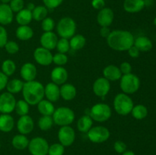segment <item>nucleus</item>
Listing matches in <instances>:
<instances>
[{
    "label": "nucleus",
    "instance_id": "nucleus-1",
    "mask_svg": "<svg viewBox=\"0 0 156 155\" xmlns=\"http://www.w3.org/2000/svg\"><path fill=\"white\" fill-rule=\"evenodd\" d=\"M133 35L131 32L123 30L111 31L107 37V43L109 47L115 51H127L134 44Z\"/></svg>",
    "mask_w": 156,
    "mask_h": 155
},
{
    "label": "nucleus",
    "instance_id": "nucleus-2",
    "mask_svg": "<svg viewBox=\"0 0 156 155\" xmlns=\"http://www.w3.org/2000/svg\"><path fill=\"white\" fill-rule=\"evenodd\" d=\"M24 100L29 105H37L44 97V86L37 81H27L22 89Z\"/></svg>",
    "mask_w": 156,
    "mask_h": 155
},
{
    "label": "nucleus",
    "instance_id": "nucleus-3",
    "mask_svg": "<svg viewBox=\"0 0 156 155\" xmlns=\"http://www.w3.org/2000/svg\"><path fill=\"white\" fill-rule=\"evenodd\" d=\"M134 104L132 98L128 94L120 93L117 94L114 100V110L120 115H127L132 111Z\"/></svg>",
    "mask_w": 156,
    "mask_h": 155
},
{
    "label": "nucleus",
    "instance_id": "nucleus-4",
    "mask_svg": "<svg viewBox=\"0 0 156 155\" xmlns=\"http://www.w3.org/2000/svg\"><path fill=\"white\" fill-rule=\"evenodd\" d=\"M53 122L59 126H70L74 122L76 115L74 111L67 106H60L55 109L52 115Z\"/></svg>",
    "mask_w": 156,
    "mask_h": 155
},
{
    "label": "nucleus",
    "instance_id": "nucleus-5",
    "mask_svg": "<svg viewBox=\"0 0 156 155\" xmlns=\"http://www.w3.org/2000/svg\"><path fill=\"white\" fill-rule=\"evenodd\" d=\"M76 23L70 17H64L56 24V32L61 38L70 39L76 34Z\"/></svg>",
    "mask_w": 156,
    "mask_h": 155
},
{
    "label": "nucleus",
    "instance_id": "nucleus-6",
    "mask_svg": "<svg viewBox=\"0 0 156 155\" xmlns=\"http://www.w3.org/2000/svg\"><path fill=\"white\" fill-rule=\"evenodd\" d=\"M120 80V87L123 93L126 94H133L136 92L140 87V80L139 77L133 73L123 74Z\"/></svg>",
    "mask_w": 156,
    "mask_h": 155
},
{
    "label": "nucleus",
    "instance_id": "nucleus-7",
    "mask_svg": "<svg viewBox=\"0 0 156 155\" xmlns=\"http://www.w3.org/2000/svg\"><path fill=\"white\" fill-rule=\"evenodd\" d=\"M112 110L110 106L106 103H100L94 104L90 109L89 115L93 120L98 122H106L111 118Z\"/></svg>",
    "mask_w": 156,
    "mask_h": 155
},
{
    "label": "nucleus",
    "instance_id": "nucleus-8",
    "mask_svg": "<svg viewBox=\"0 0 156 155\" xmlns=\"http://www.w3.org/2000/svg\"><path fill=\"white\" fill-rule=\"evenodd\" d=\"M49 144L45 138L42 137H35L29 141L28 150L31 155H47Z\"/></svg>",
    "mask_w": 156,
    "mask_h": 155
},
{
    "label": "nucleus",
    "instance_id": "nucleus-9",
    "mask_svg": "<svg viewBox=\"0 0 156 155\" xmlns=\"http://www.w3.org/2000/svg\"><path fill=\"white\" fill-rule=\"evenodd\" d=\"M88 138L93 143H103L108 141L111 135L109 129L105 126H98L91 127L87 132Z\"/></svg>",
    "mask_w": 156,
    "mask_h": 155
},
{
    "label": "nucleus",
    "instance_id": "nucleus-10",
    "mask_svg": "<svg viewBox=\"0 0 156 155\" xmlns=\"http://www.w3.org/2000/svg\"><path fill=\"white\" fill-rule=\"evenodd\" d=\"M58 139L64 147H69L73 144L76 139V132L70 126H61L58 131Z\"/></svg>",
    "mask_w": 156,
    "mask_h": 155
},
{
    "label": "nucleus",
    "instance_id": "nucleus-11",
    "mask_svg": "<svg viewBox=\"0 0 156 155\" xmlns=\"http://www.w3.org/2000/svg\"><path fill=\"white\" fill-rule=\"evenodd\" d=\"M16 99L12 94L4 92L0 95V112L2 114H9L15 110Z\"/></svg>",
    "mask_w": 156,
    "mask_h": 155
},
{
    "label": "nucleus",
    "instance_id": "nucleus-12",
    "mask_svg": "<svg viewBox=\"0 0 156 155\" xmlns=\"http://www.w3.org/2000/svg\"><path fill=\"white\" fill-rule=\"evenodd\" d=\"M53 54L50 50L44 47H37L34 52V58L39 65L43 66L50 65L53 62Z\"/></svg>",
    "mask_w": 156,
    "mask_h": 155
},
{
    "label": "nucleus",
    "instance_id": "nucleus-13",
    "mask_svg": "<svg viewBox=\"0 0 156 155\" xmlns=\"http://www.w3.org/2000/svg\"><path fill=\"white\" fill-rule=\"evenodd\" d=\"M93 92L98 97H105L111 90L110 81L105 77H100L94 81L93 84Z\"/></svg>",
    "mask_w": 156,
    "mask_h": 155
},
{
    "label": "nucleus",
    "instance_id": "nucleus-14",
    "mask_svg": "<svg viewBox=\"0 0 156 155\" xmlns=\"http://www.w3.org/2000/svg\"><path fill=\"white\" fill-rule=\"evenodd\" d=\"M34 128V122L31 116L29 115H22L20 116L17 122V129L20 134L22 135H27L30 134Z\"/></svg>",
    "mask_w": 156,
    "mask_h": 155
},
{
    "label": "nucleus",
    "instance_id": "nucleus-15",
    "mask_svg": "<svg viewBox=\"0 0 156 155\" xmlns=\"http://www.w3.org/2000/svg\"><path fill=\"white\" fill-rule=\"evenodd\" d=\"M114 19V13L110 8H104L99 10L97 21L101 27H110Z\"/></svg>",
    "mask_w": 156,
    "mask_h": 155
},
{
    "label": "nucleus",
    "instance_id": "nucleus-16",
    "mask_svg": "<svg viewBox=\"0 0 156 155\" xmlns=\"http://www.w3.org/2000/svg\"><path fill=\"white\" fill-rule=\"evenodd\" d=\"M57 35L53 31L44 32L41 36L40 43L41 44V46L47 50H54L56 46V43L58 42Z\"/></svg>",
    "mask_w": 156,
    "mask_h": 155
},
{
    "label": "nucleus",
    "instance_id": "nucleus-17",
    "mask_svg": "<svg viewBox=\"0 0 156 155\" xmlns=\"http://www.w3.org/2000/svg\"><path fill=\"white\" fill-rule=\"evenodd\" d=\"M68 76V71L64 67L57 66L52 70L50 78H51L52 82L59 86V85L66 83Z\"/></svg>",
    "mask_w": 156,
    "mask_h": 155
},
{
    "label": "nucleus",
    "instance_id": "nucleus-18",
    "mask_svg": "<svg viewBox=\"0 0 156 155\" xmlns=\"http://www.w3.org/2000/svg\"><path fill=\"white\" fill-rule=\"evenodd\" d=\"M37 68L34 64L31 62H26L20 69V75L25 82L35 80L37 77Z\"/></svg>",
    "mask_w": 156,
    "mask_h": 155
},
{
    "label": "nucleus",
    "instance_id": "nucleus-19",
    "mask_svg": "<svg viewBox=\"0 0 156 155\" xmlns=\"http://www.w3.org/2000/svg\"><path fill=\"white\" fill-rule=\"evenodd\" d=\"M44 97L47 100L54 103L56 102L60 97V91L59 85L56 84L53 82H50L44 87Z\"/></svg>",
    "mask_w": 156,
    "mask_h": 155
},
{
    "label": "nucleus",
    "instance_id": "nucleus-20",
    "mask_svg": "<svg viewBox=\"0 0 156 155\" xmlns=\"http://www.w3.org/2000/svg\"><path fill=\"white\" fill-rule=\"evenodd\" d=\"M13 13L9 4H0V24L2 26L10 24L13 21Z\"/></svg>",
    "mask_w": 156,
    "mask_h": 155
},
{
    "label": "nucleus",
    "instance_id": "nucleus-21",
    "mask_svg": "<svg viewBox=\"0 0 156 155\" xmlns=\"http://www.w3.org/2000/svg\"><path fill=\"white\" fill-rule=\"evenodd\" d=\"M123 7L128 13H137L145 8L144 0H124Z\"/></svg>",
    "mask_w": 156,
    "mask_h": 155
},
{
    "label": "nucleus",
    "instance_id": "nucleus-22",
    "mask_svg": "<svg viewBox=\"0 0 156 155\" xmlns=\"http://www.w3.org/2000/svg\"><path fill=\"white\" fill-rule=\"evenodd\" d=\"M103 74L105 78L108 79V81H111L120 80L123 75L120 68L114 65H107L103 70Z\"/></svg>",
    "mask_w": 156,
    "mask_h": 155
},
{
    "label": "nucleus",
    "instance_id": "nucleus-23",
    "mask_svg": "<svg viewBox=\"0 0 156 155\" xmlns=\"http://www.w3.org/2000/svg\"><path fill=\"white\" fill-rule=\"evenodd\" d=\"M59 91H60V97L66 101L73 100L77 94L76 87L72 84L69 83L62 84V86L59 88Z\"/></svg>",
    "mask_w": 156,
    "mask_h": 155
},
{
    "label": "nucleus",
    "instance_id": "nucleus-24",
    "mask_svg": "<svg viewBox=\"0 0 156 155\" xmlns=\"http://www.w3.org/2000/svg\"><path fill=\"white\" fill-rule=\"evenodd\" d=\"M134 46L140 52H149L152 49V40L146 36H140L134 40Z\"/></svg>",
    "mask_w": 156,
    "mask_h": 155
},
{
    "label": "nucleus",
    "instance_id": "nucleus-25",
    "mask_svg": "<svg viewBox=\"0 0 156 155\" xmlns=\"http://www.w3.org/2000/svg\"><path fill=\"white\" fill-rule=\"evenodd\" d=\"M15 126V120L10 114L0 115V131L2 132H11Z\"/></svg>",
    "mask_w": 156,
    "mask_h": 155
},
{
    "label": "nucleus",
    "instance_id": "nucleus-26",
    "mask_svg": "<svg viewBox=\"0 0 156 155\" xmlns=\"http://www.w3.org/2000/svg\"><path fill=\"white\" fill-rule=\"evenodd\" d=\"M15 35H16V37L20 40H29L33 37L34 30L28 25H20L16 29Z\"/></svg>",
    "mask_w": 156,
    "mask_h": 155
},
{
    "label": "nucleus",
    "instance_id": "nucleus-27",
    "mask_svg": "<svg viewBox=\"0 0 156 155\" xmlns=\"http://www.w3.org/2000/svg\"><path fill=\"white\" fill-rule=\"evenodd\" d=\"M37 105L38 112L42 115H52L56 109L53 103L44 99Z\"/></svg>",
    "mask_w": 156,
    "mask_h": 155
},
{
    "label": "nucleus",
    "instance_id": "nucleus-28",
    "mask_svg": "<svg viewBox=\"0 0 156 155\" xmlns=\"http://www.w3.org/2000/svg\"><path fill=\"white\" fill-rule=\"evenodd\" d=\"M93 119L89 115H84L79 119L77 122V129L79 132L87 133L91 129Z\"/></svg>",
    "mask_w": 156,
    "mask_h": 155
},
{
    "label": "nucleus",
    "instance_id": "nucleus-29",
    "mask_svg": "<svg viewBox=\"0 0 156 155\" xmlns=\"http://www.w3.org/2000/svg\"><path fill=\"white\" fill-rule=\"evenodd\" d=\"M15 20L19 25H28L33 20L32 12L27 9H23L17 13Z\"/></svg>",
    "mask_w": 156,
    "mask_h": 155
},
{
    "label": "nucleus",
    "instance_id": "nucleus-30",
    "mask_svg": "<svg viewBox=\"0 0 156 155\" xmlns=\"http://www.w3.org/2000/svg\"><path fill=\"white\" fill-rule=\"evenodd\" d=\"M29 140L25 135L19 134L13 137L12 140V146L18 150H24L28 147Z\"/></svg>",
    "mask_w": 156,
    "mask_h": 155
},
{
    "label": "nucleus",
    "instance_id": "nucleus-31",
    "mask_svg": "<svg viewBox=\"0 0 156 155\" xmlns=\"http://www.w3.org/2000/svg\"><path fill=\"white\" fill-rule=\"evenodd\" d=\"M86 43V39L82 34H75L70 38V49L73 50H82Z\"/></svg>",
    "mask_w": 156,
    "mask_h": 155
},
{
    "label": "nucleus",
    "instance_id": "nucleus-32",
    "mask_svg": "<svg viewBox=\"0 0 156 155\" xmlns=\"http://www.w3.org/2000/svg\"><path fill=\"white\" fill-rule=\"evenodd\" d=\"M24 82L20 79L14 78L12 79L11 81H9L6 85V89H7L8 92L11 93V94H18V93L21 92L23 89V86H24Z\"/></svg>",
    "mask_w": 156,
    "mask_h": 155
},
{
    "label": "nucleus",
    "instance_id": "nucleus-33",
    "mask_svg": "<svg viewBox=\"0 0 156 155\" xmlns=\"http://www.w3.org/2000/svg\"><path fill=\"white\" fill-rule=\"evenodd\" d=\"M136 119L141 120L146 118L148 115V109L146 106L142 104L136 105L133 106L130 112Z\"/></svg>",
    "mask_w": 156,
    "mask_h": 155
},
{
    "label": "nucleus",
    "instance_id": "nucleus-34",
    "mask_svg": "<svg viewBox=\"0 0 156 155\" xmlns=\"http://www.w3.org/2000/svg\"><path fill=\"white\" fill-rule=\"evenodd\" d=\"M48 15V9L44 5H37L32 11V18L37 21H41Z\"/></svg>",
    "mask_w": 156,
    "mask_h": 155
},
{
    "label": "nucleus",
    "instance_id": "nucleus-35",
    "mask_svg": "<svg viewBox=\"0 0 156 155\" xmlns=\"http://www.w3.org/2000/svg\"><path fill=\"white\" fill-rule=\"evenodd\" d=\"M53 119L52 115H42L38 119V127L42 131H47L53 127Z\"/></svg>",
    "mask_w": 156,
    "mask_h": 155
},
{
    "label": "nucleus",
    "instance_id": "nucleus-36",
    "mask_svg": "<svg viewBox=\"0 0 156 155\" xmlns=\"http://www.w3.org/2000/svg\"><path fill=\"white\" fill-rule=\"evenodd\" d=\"M15 71H16V65L11 59H6L2 64V71L8 77L12 75Z\"/></svg>",
    "mask_w": 156,
    "mask_h": 155
},
{
    "label": "nucleus",
    "instance_id": "nucleus-37",
    "mask_svg": "<svg viewBox=\"0 0 156 155\" xmlns=\"http://www.w3.org/2000/svg\"><path fill=\"white\" fill-rule=\"evenodd\" d=\"M29 106L30 105L24 100H19L16 102L15 110L20 116L27 115L29 112Z\"/></svg>",
    "mask_w": 156,
    "mask_h": 155
},
{
    "label": "nucleus",
    "instance_id": "nucleus-38",
    "mask_svg": "<svg viewBox=\"0 0 156 155\" xmlns=\"http://www.w3.org/2000/svg\"><path fill=\"white\" fill-rule=\"evenodd\" d=\"M56 49L57 50L58 53H66L70 50L69 40L66 38H60L58 40V42L56 43Z\"/></svg>",
    "mask_w": 156,
    "mask_h": 155
},
{
    "label": "nucleus",
    "instance_id": "nucleus-39",
    "mask_svg": "<svg viewBox=\"0 0 156 155\" xmlns=\"http://www.w3.org/2000/svg\"><path fill=\"white\" fill-rule=\"evenodd\" d=\"M65 147L60 143H55L49 147L48 155H63Z\"/></svg>",
    "mask_w": 156,
    "mask_h": 155
},
{
    "label": "nucleus",
    "instance_id": "nucleus-40",
    "mask_svg": "<svg viewBox=\"0 0 156 155\" xmlns=\"http://www.w3.org/2000/svg\"><path fill=\"white\" fill-rule=\"evenodd\" d=\"M53 62L58 66H62L68 62V56L65 53H57L53 56Z\"/></svg>",
    "mask_w": 156,
    "mask_h": 155
},
{
    "label": "nucleus",
    "instance_id": "nucleus-41",
    "mask_svg": "<svg viewBox=\"0 0 156 155\" xmlns=\"http://www.w3.org/2000/svg\"><path fill=\"white\" fill-rule=\"evenodd\" d=\"M55 27V21L53 18L50 17H47L44 18L41 23V27L44 32L53 31V28Z\"/></svg>",
    "mask_w": 156,
    "mask_h": 155
},
{
    "label": "nucleus",
    "instance_id": "nucleus-42",
    "mask_svg": "<svg viewBox=\"0 0 156 155\" xmlns=\"http://www.w3.org/2000/svg\"><path fill=\"white\" fill-rule=\"evenodd\" d=\"M4 47L5 49L6 52L11 55L15 54V53H17L19 51V46H18V44L16 42L13 40H8V42L6 43Z\"/></svg>",
    "mask_w": 156,
    "mask_h": 155
},
{
    "label": "nucleus",
    "instance_id": "nucleus-43",
    "mask_svg": "<svg viewBox=\"0 0 156 155\" xmlns=\"http://www.w3.org/2000/svg\"><path fill=\"white\" fill-rule=\"evenodd\" d=\"M9 6L12 12L18 13V12L24 9V0H11V2H9Z\"/></svg>",
    "mask_w": 156,
    "mask_h": 155
},
{
    "label": "nucleus",
    "instance_id": "nucleus-44",
    "mask_svg": "<svg viewBox=\"0 0 156 155\" xmlns=\"http://www.w3.org/2000/svg\"><path fill=\"white\" fill-rule=\"evenodd\" d=\"M63 1L64 0H43V2L47 9H54L59 7Z\"/></svg>",
    "mask_w": 156,
    "mask_h": 155
},
{
    "label": "nucleus",
    "instance_id": "nucleus-45",
    "mask_svg": "<svg viewBox=\"0 0 156 155\" xmlns=\"http://www.w3.org/2000/svg\"><path fill=\"white\" fill-rule=\"evenodd\" d=\"M8 42V33L2 25H0V48L5 46Z\"/></svg>",
    "mask_w": 156,
    "mask_h": 155
},
{
    "label": "nucleus",
    "instance_id": "nucleus-46",
    "mask_svg": "<svg viewBox=\"0 0 156 155\" xmlns=\"http://www.w3.org/2000/svg\"><path fill=\"white\" fill-rule=\"evenodd\" d=\"M114 148L118 153H123L126 150V144L122 141H117L114 144Z\"/></svg>",
    "mask_w": 156,
    "mask_h": 155
},
{
    "label": "nucleus",
    "instance_id": "nucleus-47",
    "mask_svg": "<svg viewBox=\"0 0 156 155\" xmlns=\"http://www.w3.org/2000/svg\"><path fill=\"white\" fill-rule=\"evenodd\" d=\"M119 68H120L122 74H127L132 73V66H131V64L128 62H122Z\"/></svg>",
    "mask_w": 156,
    "mask_h": 155
},
{
    "label": "nucleus",
    "instance_id": "nucleus-48",
    "mask_svg": "<svg viewBox=\"0 0 156 155\" xmlns=\"http://www.w3.org/2000/svg\"><path fill=\"white\" fill-rule=\"evenodd\" d=\"M8 81H9L8 76L5 75L2 71H0V91L6 88Z\"/></svg>",
    "mask_w": 156,
    "mask_h": 155
},
{
    "label": "nucleus",
    "instance_id": "nucleus-49",
    "mask_svg": "<svg viewBox=\"0 0 156 155\" xmlns=\"http://www.w3.org/2000/svg\"><path fill=\"white\" fill-rule=\"evenodd\" d=\"M91 5L94 9L101 10L104 9L105 6V0H92L91 2Z\"/></svg>",
    "mask_w": 156,
    "mask_h": 155
},
{
    "label": "nucleus",
    "instance_id": "nucleus-50",
    "mask_svg": "<svg viewBox=\"0 0 156 155\" xmlns=\"http://www.w3.org/2000/svg\"><path fill=\"white\" fill-rule=\"evenodd\" d=\"M127 51H128V53H129V56H130V57L137 58L140 56V51L134 45L133 46H131Z\"/></svg>",
    "mask_w": 156,
    "mask_h": 155
},
{
    "label": "nucleus",
    "instance_id": "nucleus-51",
    "mask_svg": "<svg viewBox=\"0 0 156 155\" xmlns=\"http://www.w3.org/2000/svg\"><path fill=\"white\" fill-rule=\"evenodd\" d=\"M111 30H110L109 27H101L100 29V35L102 37L106 38L108 37V36L111 33Z\"/></svg>",
    "mask_w": 156,
    "mask_h": 155
},
{
    "label": "nucleus",
    "instance_id": "nucleus-52",
    "mask_svg": "<svg viewBox=\"0 0 156 155\" xmlns=\"http://www.w3.org/2000/svg\"><path fill=\"white\" fill-rule=\"evenodd\" d=\"M35 7H36V6H35V5L34 4L33 2H29V3H27V8H26V9H28V10L30 11V12H32V11L34 9Z\"/></svg>",
    "mask_w": 156,
    "mask_h": 155
},
{
    "label": "nucleus",
    "instance_id": "nucleus-53",
    "mask_svg": "<svg viewBox=\"0 0 156 155\" xmlns=\"http://www.w3.org/2000/svg\"><path fill=\"white\" fill-rule=\"evenodd\" d=\"M122 155H136V154L133 151H132V150H126V151L123 152V153H122Z\"/></svg>",
    "mask_w": 156,
    "mask_h": 155
},
{
    "label": "nucleus",
    "instance_id": "nucleus-54",
    "mask_svg": "<svg viewBox=\"0 0 156 155\" xmlns=\"http://www.w3.org/2000/svg\"><path fill=\"white\" fill-rule=\"evenodd\" d=\"M145 6H150L153 2V0H144Z\"/></svg>",
    "mask_w": 156,
    "mask_h": 155
},
{
    "label": "nucleus",
    "instance_id": "nucleus-55",
    "mask_svg": "<svg viewBox=\"0 0 156 155\" xmlns=\"http://www.w3.org/2000/svg\"><path fill=\"white\" fill-rule=\"evenodd\" d=\"M2 3H4V4H9L11 2V0H0Z\"/></svg>",
    "mask_w": 156,
    "mask_h": 155
},
{
    "label": "nucleus",
    "instance_id": "nucleus-56",
    "mask_svg": "<svg viewBox=\"0 0 156 155\" xmlns=\"http://www.w3.org/2000/svg\"><path fill=\"white\" fill-rule=\"evenodd\" d=\"M154 24H155V25L156 26V18H155V19H154Z\"/></svg>",
    "mask_w": 156,
    "mask_h": 155
},
{
    "label": "nucleus",
    "instance_id": "nucleus-57",
    "mask_svg": "<svg viewBox=\"0 0 156 155\" xmlns=\"http://www.w3.org/2000/svg\"><path fill=\"white\" fill-rule=\"evenodd\" d=\"M0 147H1V143H0Z\"/></svg>",
    "mask_w": 156,
    "mask_h": 155
},
{
    "label": "nucleus",
    "instance_id": "nucleus-58",
    "mask_svg": "<svg viewBox=\"0 0 156 155\" xmlns=\"http://www.w3.org/2000/svg\"><path fill=\"white\" fill-rule=\"evenodd\" d=\"M0 2H1V1H0Z\"/></svg>",
    "mask_w": 156,
    "mask_h": 155
}]
</instances>
